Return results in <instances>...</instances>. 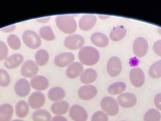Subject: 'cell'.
<instances>
[{
  "label": "cell",
  "mask_w": 161,
  "mask_h": 121,
  "mask_svg": "<svg viewBox=\"0 0 161 121\" xmlns=\"http://www.w3.org/2000/svg\"><path fill=\"white\" fill-rule=\"evenodd\" d=\"M126 84L122 81L115 82L108 88V92L112 95H117L122 93L126 89Z\"/></svg>",
  "instance_id": "29"
},
{
  "label": "cell",
  "mask_w": 161,
  "mask_h": 121,
  "mask_svg": "<svg viewBox=\"0 0 161 121\" xmlns=\"http://www.w3.org/2000/svg\"><path fill=\"white\" fill-rule=\"evenodd\" d=\"M52 121H68L63 116L56 115L52 118Z\"/></svg>",
  "instance_id": "40"
},
{
  "label": "cell",
  "mask_w": 161,
  "mask_h": 121,
  "mask_svg": "<svg viewBox=\"0 0 161 121\" xmlns=\"http://www.w3.org/2000/svg\"><path fill=\"white\" fill-rule=\"evenodd\" d=\"M7 42L8 47L13 50H18L21 47V42L15 34H10L8 37Z\"/></svg>",
  "instance_id": "33"
},
{
  "label": "cell",
  "mask_w": 161,
  "mask_h": 121,
  "mask_svg": "<svg viewBox=\"0 0 161 121\" xmlns=\"http://www.w3.org/2000/svg\"><path fill=\"white\" fill-rule=\"evenodd\" d=\"M14 112V107L10 104L0 105V121H11Z\"/></svg>",
  "instance_id": "23"
},
{
  "label": "cell",
  "mask_w": 161,
  "mask_h": 121,
  "mask_svg": "<svg viewBox=\"0 0 161 121\" xmlns=\"http://www.w3.org/2000/svg\"><path fill=\"white\" fill-rule=\"evenodd\" d=\"M58 29L67 34H73L77 30V23L74 18L70 15H60L55 18Z\"/></svg>",
  "instance_id": "2"
},
{
  "label": "cell",
  "mask_w": 161,
  "mask_h": 121,
  "mask_svg": "<svg viewBox=\"0 0 161 121\" xmlns=\"http://www.w3.org/2000/svg\"><path fill=\"white\" fill-rule=\"evenodd\" d=\"M23 56L21 54L15 53L8 56L4 62V66L7 69H14L23 64Z\"/></svg>",
  "instance_id": "19"
},
{
  "label": "cell",
  "mask_w": 161,
  "mask_h": 121,
  "mask_svg": "<svg viewBox=\"0 0 161 121\" xmlns=\"http://www.w3.org/2000/svg\"><path fill=\"white\" fill-rule=\"evenodd\" d=\"M51 111L52 112L56 115L63 116L67 113L69 109V104L64 100L58 101L54 103L51 105Z\"/></svg>",
  "instance_id": "21"
},
{
  "label": "cell",
  "mask_w": 161,
  "mask_h": 121,
  "mask_svg": "<svg viewBox=\"0 0 161 121\" xmlns=\"http://www.w3.org/2000/svg\"><path fill=\"white\" fill-rule=\"evenodd\" d=\"M98 17L102 19H107L110 18V16H105V15H98Z\"/></svg>",
  "instance_id": "42"
},
{
  "label": "cell",
  "mask_w": 161,
  "mask_h": 121,
  "mask_svg": "<svg viewBox=\"0 0 161 121\" xmlns=\"http://www.w3.org/2000/svg\"><path fill=\"white\" fill-rule=\"evenodd\" d=\"M30 82L26 78H20L17 80L14 86V91L16 95L19 97H26L31 90Z\"/></svg>",
  "instance_id": "11"
},
{
  "label": "cell",
  "mask_w": 161,
  "mask_h": 121,
  "mask_svg": "<svg viewBox=\"0 0 161 121\" xmlns=\"http://www.w3.org/2000/svg\"><path fill=\"white\" fill-rule=\"evenodd\" d=\"M97 21V16L95 15H83L79 21V27L82 31H89L94 27Z\"/></svg>",
  "instance_id": "17"
},
{
  "label": "cell",
  "mask_w": 161,
  "mask_h": 121,
  "mask_svg": "<svg viewBox=\"0 0 161 121\" xmlns=\"http://www.w3.org/2000/svg\"><path fill=\"white\" fill-rule=\"evenodd\" d=\"M85 43L84 38L80 34H71L67 36L64 41L66 48L70 50H76L83 47Z\"/></svg>",
  "instance_id": "5"
},
{
  "label": "cell",
  "mask_w": 161,
  "mask_h": 121,
  "mask_svg": "<svg viewBox=\"0 0 161 121\" xmlns=\"http://www.w3.org/2000/svg\"><path fill=\"white\" fill-rule=\"evenodd\" d=\"M130 80L135 88H141L145 83L144 73L138 67L133 68L130 72Z\"/></svg>",
  "instance_id": "10"
},
{
  "label": "cell",
  "mask_w": 161,
  "mask_h": 121,
  "mask_svg": "<svg viewBox=\"0 0 161 121\" xmlns=\"http://www.w3.org/2000/svg\"><path fill=\"white\" fill-rule=\"evenodd\" d=\"M137 98L130 92L122 93L118 97V103L123 108H131L136 105Z\"/></svg>",
  "instance_id": "14"
},
{
  "label": "cell",
  "mask_w": 161,
  "mask_h": 121,
  "mask_svg": "<svg viewBox=\"0 0 161 121\" xmlns=\"http://www.w3.org/2000/svg\"><path fill=\"white\" fill-rule=\"evenodd\" d=\"M46 103V97L41 92H35L28 98V104L30 107L35 110L41 109Z\"/></svg>",
  "instance_id": "9"
},
{
  "label": "cell",
  "mask_w": 161,
  "mask_h": 121,
  "mask_svg": "<svg viewBox=\"0 0 161 121\" xmlns=\"http://www.w3.org/2000/svg\"><path fill=\"white\" fill-rule=\"evenodd\" d=\"M122 62L119 57H112L108 60L107 64V71L110 76L112 77L118 76L122 71Z\"/></svg>",
  "instance_id": "8"
},
{
  "label": "cell",
  "mask_w": 161,
  "mask_h": 121,
  "mask_svg": "<svg viewBox=\"0 0 161 121\" xmlns=\"http://www.w3.org/2000/svg\"><path fill=\"white\" fill-rule=\"evenodd\" d=\"M74 54L69 52H64L58 54L54 58V64L58 68H65L74 62Z\"/></svg>",
  "instance_id": "13"
},
{
  "label": "cell",
  "mask_w": 161,
  "mask_h": 121,
  "mask_svg": "<svg viewBox=\"0 0 161 121\" xmlns=\"http://www.w3.org/2000/svg\"><path fill=\"white\" fill-rule=\"evenodd\" d=\"M16 28V25H11L10 26H8L6 27L3 28L1 29V31L3 32L10 33L14 32Z\"/></svg>",
  "instance_id": "39"
},
{
  "label": "cell",
  "mask_w": 161,
  "mask_h": 121,
  "mask_svg": "<svg viewBox=\"0 0 161 121\" xmlns=\"http://www.w3.org/2000/svg\"><path fill=\"white\" fill-rule=\"evenodd\" d=\"M39 72L38 66L35 61L29 60L23 63L21 68V73L23 77L27 78H32L37 75Z\"/></svg>",
  "instance_id": "6"
},
{
  "label": "cell",
  "mask_w": 161,
  "mask_h": 121,
  "mask_svg": "<svg viewBox=\"0 0 161 121\" xmlns=\"http://www.w3.org/2000/svg\"><path fill=\"white\" fill-rule=\"evenodd\" d=\"M10 82L11 78L8 72L4 69H0V86L4 88L8 87Z\"/></svg>",
  "instance_id": "34"
},
{
  "label": "cell",
  "mask_w": 161,
  "mask_h": 121,
  "mask_svg": "<svg viewBox=\"0 0 161 121\" xmlns=\"http://www.w3.org/2000/svg\"><path fill=\"white\" fill-rule=\"evenodd\" d=\"M127 34V29L123 25L115 27L110 33V39L114 42H118L122 40Z\"/></svg>",
  "instance_id": "25"
},
{
  "label": "cell",
  "mask_w": 161,
  "mask_h": 121,
  "mask_svg": "<svg viewBox=\"0 0 161 121\" xmlns=\"http://www.w3.org/2000/svg\"><path fill=\"white\" fill-rule=\"evenodd\" d=\"M78 58L80 63L86 66L96 65L100 58L98 50L90 46L81 48L78 53Z\"/></svg>",
  "instance_id": "1"
},
{
  "label": "cell",
  "mask_w": 161,
  "mask_h": 121,
  "mask_svg": "<svg viewBox=\"0 0 161 121\" xmlns=\"http://www.w3.org/2000/svg\"><path fill=\"white\" fill-rule=\"evenodd\" d=\"M108 118L106 113L103 111H97L92 117L91 121H108Z\"/></svg>",
  "instance_id": "36"
},
{
  "label": "cell",
  "mask_w": 161,
  "mask_h": 121,
  "mask_svg": "<svg viewBox=\"0 0 161 121\" xmlns=\"http://www.w3.org/2000/svg\"><path fill=\"white\" fill-rule=\"evenodd\" d=\"M153 49L154 53L161 57V40H157L153 44Z\"/></svg>",
  "instance_id": "37"
},
{
  "label": "cell",
  "mask_w": 161,
  "mask_h": 121,
  "mask_svg": "<svg viewBox=\"0 0 161 121\" xmlns=\"http://www.w3.org/2000/svg\"><path fill=\"white\" fill-rule=\"evenodd\" d=\"M22 40L26 47L32 49L39 48L41 45V38L40 35L31 30H26L23 33Z\"/></svg>",
  "instance_id": "3"
},
{
  "label": "cell",
  "mask_w": 161,
  "mask_h": 121,
  "mask_svg": "<svg viewBox=\"0 0 161 121\" xmlns=\"http://www.w3.org/2000/svg\"><path fill=\"white\" fill-rule=\"evenodd\" d=\"M161 118L160 112L155 108H151L145 113L144 116V121H160Z\"/></svg>",
  "instance_id": "32"
},
{
  "label": "cell",
  "mask_w": 161,
  "mask_h": 121,
  "mask_svg": "<svg viewBox=\"0 0 161 121\" xmlns=\"http://www.w3.org/2000/svg\"><path fill=\"white\" fill-rule=\"evenodd\" d=\"M33 121H52L50 113L45 109L36 110L32 115Z\"/></svg>",
  "instance_id": "28"
},
{
  "label": "cell",
  "mask_w": 161,
  "mask_h": 121,
  "mask_svg": "<svg viewBox=\"0 0 161 121\" xmlns=\"http://www.w3.org/2000/svg\"><path fill=\"white\" fill-rule=\"evenodd\" d=\"M11 121H24L23 120H21V119H14V120H12Z\"/></svg>",
  "instance_id": "44"
},
{
  "label": "cell",
  "mask_w": 161,
  "mask_h": 121,
  "mask_svg": "<svg viewBox=\"0 0 161 121\" xmlns=\"http://www.w3.org/2000/svg\"><path fill=\"white\" fill-rule=\"evenodd\" d=\"M50 17H45V18H38V19H36V21L40 23H48V21H50Z\"/></svg>",
  "instance_id": "41"
},
{
  "label": "cell",
  "mask_w": 161,
  "mask_h": 121,
  "mask_svg": "<svg viewBox=\"0 0 161 121\" xmlns=\"http://www.w3.org/2000/svg\"><path fill=\"white\" fill-rule=\"evenodd\" d=\"M90 40L93 45L100 48H104L109 43L108 37L102 33H93L90 37Z\"/></svg>",
  "instance_id": "20"
},
{
  "label": "cell",
  "mask_w": 161,
  "mask_h": 121,
  "mask_svg": "<svg viewBox=\"0 0 161 121\" xmlns=\"http://www.w3.org/2000/svg\"><path fill=\"white\" fill-rule=\"evenodd\" d=\"M29 105L28 103L24 100L19 101L15 105L16 115L21 119L25 118L29 113Z\"/></svg>",
  "instance_id": "26"
},
{
  "label": "cell",
  "mask_w": 161,
  "mask_h": 121,
  "mask_svg": "<svg viewBox=\"0 0 161 121\" xmlns=\"http://www.w3.org/2000/svg\"><path fill=\"white\" fill-rule=\"evenodd\" d=\"M158 32L161 36V28H158Z\"/></svg>",
  "instance_id": "43"
},
{
  "label": "cell",
  "mask_w": 161,
  "mask_h": 121,
  "mask_svg": "<svg viewBox=\"0 0 161 121\" xmlns=\"http://www.w3.org/2000/svg\"><path fill=\"white\" fill-rule=\"evenodd\" d=\"M69 116L73 121H86L88 119V113L82 106L73 105L69 109Z\"/></svg>",
  "instance_id": "12"
},
{
  "label": "cell",
  "mask_w": 161,
  "mask_h": 121,
  "mask_svg": "<svg viewBox=\"0 0 161 121\" xmlns=\"http://www.w3.org/2000/svg\"><path fill=\"white\" fill-rule=\"evenodd\" d=\"M154 103L156 107L161 111V93H158L154 98Z\"/></svg>",
  "instance_id": "38"
},
{
  "label": "cell",
  "mask_w": 161,
  "mask_h": 121,
  "mask_svg": "<svg viewBox=\"0 0 161 121\" xmlns=\"http://www.w3.org/2000/svg\"><path fill=\"white\" fill-rule=\"evenodd\" d=\"M101 107L104 112L109 116H115L119 112L118 101L113 97H104L101 101Z\"/></svg>",
  "instance_id": "4"
},
{
  "label": "cell",
  "mask_w": 161,
  "mask_h": 121,
  "mask_svg": "<svg viewBox=\"0 0 161 121\" xmlns=\"http://www.w3.org/2000/svg\"><path fill=\"white\" fill-rule=\"evenodd\" d=\"M31 88L38 92L43 91L47 89L49 86L48 79L42 75H36L30 81Z\"/></svg>",
  "instance_id": "16"
},
{
  "label": "cell",
  "mask_w": 161,
  "mask_h": 121,
  "mask_svg": "<svg viewBox=\"0 0 161 121\" xmlns=\"http://www.w3.org/2000/svg\"><path fill=\"white\" fill-rule=\"evenodd\" d=\"M49 58L48 51L44 49H40L35 53V62L38 66H44L48 63Z\"/></svg>",
  "instance_id": "27"
},
{
  "label": "cell",
  "mask_w": 161,
  "mask_h": 121,
  "mask_svg": "<svg viewBox=\"0 0 161 121\" xmlns=\"http://www.w3.org/2000/svg\"><path fill=\"white\" fill-rule=\"evenodd\" d=\"M83 71V65L80 63V62H74L67 66L65 71V74L69 78L75 79L80 76Z\"/></svg>",
  "instance_id": "18"
},
{
  "label": "cell",
  "mask_w": 161,
  "mask_h": 121,
  "mask_svg": "<svg viewBox=\"0 0 161 121\" xmlns=\"http://www.w3.org/2000/svg\"><path fill=\"white\" fill-rule=\"evenodd\" d=\"M97 93V88L93 85H84L78 90V95L81 99L88 101L96 97Z\"/></svg>",
  "instance_id": "15"
},
{
  "label": "cell",
  "mask_w": 161,
  "mask_h": 121,
  "mask_svg": "<svg viewBox=\"0 0 161 121\" xmlns=\"http://www.w3.org/2000/svg\"></svg>",
  "instance_id": "45"
},
{
  "label": "cell",
  "mask_w": 161,
  "mask_h": 121,
  "mask_svg": "<svg viewBox=\"0 0 161 121\" xmlns=\"http://www.w3.org/2000/svg\"><path fill=\"white\" fill-rule=\"evenodd\" d=\"M8 45L2 40H0V61L6 60L8 57Z\"/></svg>",
  "instance_id": "35"
},
{
  "label": "cell",
  "mask_w": 161,
  "mask_h": 121,
  "mask_svg": "<svg viewBox=\"0 0 161 121\" xmlns=\"http://www.w3.org/2000/svg\"><path fill=\"white\" fill-rule=\"evenodd\" d=\"M41 38L46 41H53L56 37L52 28L50 26H43L41 27L39 31Z\"/></svg>",
  "instance_id": "30"
},
{
  "label": "cell",
  "mask_w": 161,
  "mask_h": 121,
  "mask_svg": "<svg viewBox=\"0 0 161 121\" xmlns=\"http://www.w3.org/2000/svg\"><path fill=\"white\" fill-rule=\"evenodd\" d=\"M97 71L92 69L89 68L84 70L80 76V82L86 85L90 84L97 80Z\"/></svg>",
  "instance_id": "22"
},
{
  "label": "cell",
  "mask_w": 161,
  "mask_h": 121,
  "mask_svg": "<svg viewBox=\"0 0 161 121\" xmlns=\"http://www.w3.org/2000/svg\"><path fill=\"white\" fill-rule=\"evenodd\" d=\"M148 73L152 78H159L161 77V60L153 63L149 68Z\"/></svg>",
  "instance_id": "31"
},
{
  "label": "cell",
  "mask_w": 161,
  "mask_h": 121,
  "mask_svg": "<svg viewBox=\"0 0 161 121\" xmlns=\"http://www.w3.org/2000/svg\"><path fill=\"white\" fill-rule=\"evenodd\" d=\"M65 97V92L62 88L54 87L48 90V99L55 103L63 100Z\"/></svg>",
  "instance_id": "24"
},
{
  "label": "cell",
  "mask_w": 161,
  "mask_h": 121,
  "mask_svg": "<svg viewBox=\"0 0 161 121\" xmlns=\"http://www.w3.org/2000/svg\"><path fill=\"white\" fill-rule=\"evenodd\" d=\"M148 43L144 38L139 37L136 38L133 45V50L135 55L138 58L145 56L148 52Z\"/></svg>",
  "instance_id": "7"
}]
</instances>
